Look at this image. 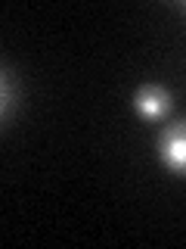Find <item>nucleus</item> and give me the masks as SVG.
I'll list each match as a JSON object with an SVG mask.
<instances>
[{
	"mask_svg": "<svg viewBox=\"0 0 186 249\" xmlns=\"http://www.w3.org/2000/svg\"><path fill=\"white\" fill-rule=\"evenodd\" d=\"M158 159L170 175L186 178V119L170 122L158 134Z\"/></svg>",
	"mask_w": 186,
	"mask_h": 249,
	"instance_id": "f257e3e1",
	"label": "nucleus"
},
{
	"mask_svg": "<svg viewBox=\"0 0 186 249\" xmlns=\"http://www.w3.org/2000/svg\"><path fill=\"white\" fill-rule=\"evenodd\" d=\"M170 106H174V97H170V90L165 84H143L137 93H134V109L143 119H165L170 112Z\"/></svg>",
	"mask_w": 186,
	"mask_h": 249,
	"instance_id": "f03ea898",
	"label": "nucleus"
}]
</instances>
